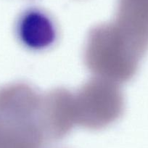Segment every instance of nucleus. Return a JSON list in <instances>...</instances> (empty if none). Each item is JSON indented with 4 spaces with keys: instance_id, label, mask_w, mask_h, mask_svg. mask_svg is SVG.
Here are the masks:
<instances>
[{
    "instance_id": "1",
    "label": "nucleus",
    "mask_w": 148,
    "mask_h": 148,
    "mask_svg": "<svg viewBox=\"0 0 148 148\" xmlns=\"http://www.w3.org/2000/svg\"><path fill=\"white\" fill-rule=\"evenodd\" d=\"M17 33L21 42L28 47L42 49L52 44L55 29L50 18L42 11L31 9L18 21Z\"/></svg>"
},
{
    "instance_id": "2",
    "label": "nucleus",
    "mask_w": 148,
    "mask_h": 148,
    "mask_svg": "<svg viewBox=\"0 0 148 148\" xmlns=\"http://www.w3.org/2000/svg\"><path fill=\"white\" fill-rule=\"evenodd\" d=\"M0 148H47L41 136L25 134L0 101Z\"/></svg>"
}]
</instances>
